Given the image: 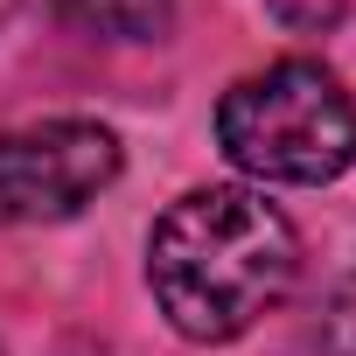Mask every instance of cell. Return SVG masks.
<instances>
[{"mask_svg": "<svg viewBox=\"0 0 356 356\" xmlns=\"http://www.w3.org/2000/svg\"><path fill=\"white\" fill-rule=\"evenodd\" d=\"M8 15H15V0H0V22H8Z\"/></svg>", "mask_w": 356, "mask_h": 356, "instance_id": "obj_7", "label": "cell"}, {"mask_svg": "<svg viewBox=\"0 0 356 356\" xmlns=\"http://www.w3.org/2000/svg\"><path fill=\"white\" fill-rule=\"evenodd\" d=\"M266 8H273L293 35H321V29L342 22V0H266Z\"/></svg>", "mask_w": 356, "mask_h": 356, "instance_id": "obj_6", "label": "cell"}, {"mask_svg": "<svg viewBox=\"0 0 356 356\" xmlns=\"http://www.w3.org/2000/svg\"><path fill=\"white\" fill-rule=\"evenodd\" d=\"M300 273L293 224L252 189H189L147 238V286L175 335L238 342Z\"/></svg>", "mask_w": 356, "mask_h": 356, "instance_id": "obj_1", "label": "cell"}, {"mask_svg": "<svg viewBox=\"0 0 356 356\" xmlns=\"http://www.w3.org/2000/svg\"><path fill=\"white\" fill-rule=\"evenodd\" d=\"M119 140L98 119H42L0 133V224H63L119 182Z\"/></svg>", "mask_w": 356, "mask_h": 356, "instance_id": "obj_3", "label": "cell"}, {"mask_svg": "<svg viewBox=\"0 0 356 356\" xmlns=\"http://www.w3.org/2000/svg\"><path fill=\"white\" fill-rule=\"evenodd\" d=\"M63 22L98 42H161L175 29V0H56Z\"/></svg>", "mask_w": 356, "mask_h": 356, "instance_id": "obj_4", "label": "cell"}, {"mask_svg": "<svg viewBox=\"0 0 356 356\" xmlns=\"http://www.w3.org/2000/svg\"><path fill=\"white\" fill-rule=\"evenodd\" d=\"M217 147L231 154V168L259 182H293V189L335 182L356 161V98L328 63L286 56L224 91Z\"/></svg>", "mask_w": 356, "mask_h": 356, "instance_id": "obj_2", "label": "cell"}, {"mask_svg": "<svg viewBox=\"0 0 356 356\" xmlns=\"http://www.w3.org/2000/svg\"><path fill=\"white\" fill-rule=\"evenodd\" d=\"M314 356H356V273L321 300V321H314Z\"/></svg>", "mask_w": 356, "mask_h": 356, "instance_id": "obj_5", "label": "cell"}]
</instances>
